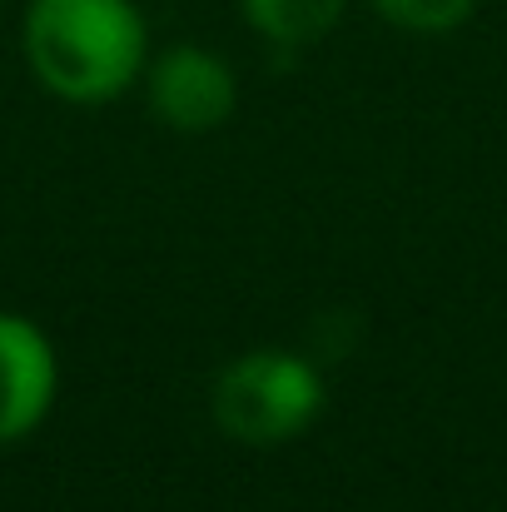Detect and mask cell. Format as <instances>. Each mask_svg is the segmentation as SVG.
Masks as SVG:
<instances>
[{
  "instance_id": "cell-1",
  "label": "cell",
  "mask_w": 507,
  "mask_h": 512,
  "mask_svg": "<svg viewBox=\"0 0 507 512\" xmlns=\"http://www.w3.org/2000/svg\"><path fill=\"white\" fill-rule=\"evenodd\" d=\"M145 55L150 30L135 0H30L25 10V60L35 80L70 105L125 95Z\"/></svg>"
},
{
  "instance_id": "cell-2",
  "label": "cell",
  "mask_w": 507,
  "mask_h": 512,
  "mask_svg": "<svg viewBox=\"0 0 507 512\" xmlns=\"http://www.w3.org/2000/svg\"><path fill=\"white\" fill-rule=\"evenodd\" d=\"M209 408L219 433L239 443H289L324 413V378L299 353L254 348L214 378Z\"/></svg>"
},
{
  "instance_id": "cell-3",
  "label": "cell",
  "mask_w": 507,
  "mask_h": 512,
  "mask_svg": "<svg viewBox=\"0 0 507 512\" xmlns=\"http://www.w3.org/2000/svg\"><path fill=\"white\" fill-rule=\"evenodd\" d=\"M239 105L234 70L204 45H174L150 65V110L179 135L219 130Z\"/></svg>"
},
{
  "instance_id": "cell-4",
  "label": "cell",
  "mask_w": 507,
  "mask_h": 512,
  "mask_svg": "<svg viewBox=\"0 0 507 512\" xmlns=\"http://www.w3.org/2000/svg\"><path fill=\"white\" fill-rule=\"evenodd\" d=\"M55 403V348L15 314H0V443L40 428Z\"/></svg>"
},
{
  "instance_id": "cell-5",
  "label": "cell",
  "mask_w": 507,
  "mask_h": 512,
  "mask_svg": "<svg viewBox=\"0 0 507 512\" xmlns=\"http://www.w3.org/2000/svg\"><path fill=\"white\" fill-rule=\"evenodd\" d=\"M343 5L348 0H244V20L269 45L299 50V45H314L334 30Z\"/></svg>"
},
{
  "instance_id": "cell-6",
  "label": "cell",
  "mask_w": 507,
  "mask_h": 512,
  "mask_svg": "<svg viewBox=\"0 0 507 512\" xmlns=\"http://www.w3.org/2000/svg\"><path fill=\"white\" fill-rule=\"evenodd\" d=\"M388 25L398 30H413V35H448L458 30L478 0H368Z\"/></svg>"
},
{
  "instance_id": "cell-7",
  "label": "cell",
  "mask_w": 507,
  "mask_h": 512,
  "mask_svg": "<svg viewBox=\"0 0 507 512\" xmlns=\"http://www.w3.org/2000/svg\"><path fill=\"white\" fill-rule=\"evenodd\" d=\"M0 10H5V0H0Z\"/></svg>"
}]
</instances>
